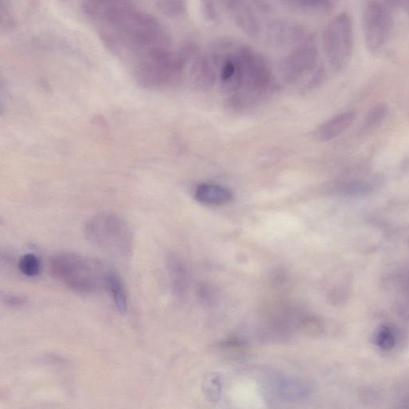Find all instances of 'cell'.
Wrapping results in <instances>:
<instances>
[{
	"label": "cell",
	"mask_w": 409,
	"mask_h": 409,
	"mask_svg": "<svg viewBox=\"0 0 409 409\" xmlns=\"http://www.w3.org/2000/svg\"><path fill=\"white\" fill-rule=\"evenodd\" d=\"M49 266L55 279L81 294L107 288L110 270L89 257L73 252H59L50 259Z\"/></svg>",
	"instance_id": "6da1fadb"
},
{
	"label": "cell",
	"mask_w": 409,
	"mask_h": 409,
	"mask_svg": "<svg viewBox=\"0 0 409 409\" xmlns=\"http://www.w3.org/2000/svg\"><path fill=\"white\" fill-rule=\"evenodd\" d=\"M86 235L97 248L115 259L126 260L132 254V232L118 215L95 216L86 226Z\"/></svg>",
	"instance_id": "7a4b0ae2"
},
{
	"label": "cell",
	"mask_w": 409,
	"mask_h": 409,
	"mask_svg": "<svg viewBox=\"0 0 409 409\" xmlns=\"http://www.w3.org/2000/svg\"><path fill=\"white\" fill-rule=\"evenodd\" d=\"M322 39L328 63L335 72H341L350 62L355 46L350 14L342 12L333 18L327 24Z\"/></svg>",
	"instance_id": "3957f363"
},
{
	"label": "cell",
	"mask_w": 409,
	"mask_h": 409,
	"mask_svg": "<svg viewBox=\"0 0 409 409\" xmlns=\"http://www.w3.org/2000/svg\"><path fill=\"white\" fill-rule=\"evenodd\" d=\"M392 10L380 0H368L363 8V28L366 43L372 52L381 50L390 41L393 30Z\"/></svg>",
	"instance_id": "277c9868"
},
{
	"label": "cell",
	"mask_w": 409,
	"mask_h": 409,
	"mask_svg": "<svg viewBox=\"0 0 409 409\" xmlns=\"http://www.w3.org/2000/svg\"><path fill=\"white\" fill-rule=\"evenodd\" d=\"M319 52L314 35L292 48L281 60L280 68L288 82L295 83L317 69Z\"/></svg>",
	"instance_id": "5b68a950"
},
{
	"label": "cell",
	"mask_w": 409,
	"mask_h": 409,
	"mask_svg": "<svg viewBox=\"0 0 409 409\" xmlns=\"http://www.w3.org/2000/svg\"><path fill=\"white\" fill-rule=\"evenodd\" d=\"M311 34L299 23L286 19H275L267 25L266 39L274 48H294Z\"/></svg>",
	"instance_id": "8992f818"
},
{
	"label": "cell",
	"mask_w": 409,
	"mask_h": 409,
	"mask_svg": "<svg viewBox=\"0 0 409 409\" xmlns=\"http://www.w3.org/2000/svg\"><path fill=\"white\" fill-rule=\"evenodd\" d=\"M217 66L210 54H197L190 62V77L200 88H209L216 79Z\"/></svg>",
	"instance_id": "52a82bcc"
},
{
	"label": "cell",
	"mask_w": 409,
	"mask_h": 409,
	"mask_svg": "<svg viewBox=\"0 0 409 409\" xmlns=\"http://www.w3.org/2000/svg\"><path fill=\"white\" fill-rule=\"evenodd\" d=\"M356 114L352 111L337 114L322 123L314 131V138L318 142H328L338 137L355 122Z\"/></svg>",
	"instance_id": "ba28073f"
},
{
	"label": "cell",
	"mask_w": 409,
	"mask_h": 409,
	"mask_svg": "<svg viewBox=\"0 0 409 409\" xmlns=\"http://www.w3.org/2000/svg\"><path fill=\"white\" fill-rule=\"evenodd\" d=\"M194 198L199 203L211 206L228 204L233 200L231 190L225 186L216 184H201L197 186Z\"/></svg>",
	"instance_id": "9c48e42d"
},
{
	"label": "cell",
	"mask_w": 409,
	"mask_h": 409,
	"mask_svg": "<svg viewBox=\"0 0 409 409\" xmlns=\"http://www.w3.org/2000/svg\"><path fill=\"white\" fill-rule=\"evenodd\" d=\"M129 4L130 0H80V8L86 16L100 22L116 10Z\"/></svg>",
	"instance_id": "30bf717a"
},
{
	"label": "cell",
	"mask_w": 409,
	"mask_h": 409,
	"mask_svg": "<svg viewBox=\"0 0 409 409\" xmlns=\"http://www.w3.org/2000/svg\"><path fill=\"white\" fill-rule=\"evenodd\" d=\"M288 6L301 12L326 13L337 6L338 0H284Z\"/></svg>",
	"instance_id": "8fae6325"
},
{
	"label": "cell",
	"mask_w": 409,
	"mask_h": 409,
	"mask_svg": "<svg viewBox=\"0 0 409 409\" xmlns=\"http://www.w3.org/2000/svg\"><path fill=\"white\" fill-rule=\"evenodd\" d=\"M107 289L110 291L111 297L117 310L124 314L128 310V297L123 281L115 272L110 270L108 277Z\"/></svg>",
	"instance_id": "7c38bea8"
},
{
	"label": "cell",
	"mask_w": 409,
	"mask_h": 409,
	"mask_svg": "<svg viewBox=\"0 0 409 409\" xmlns=\"http://www.w3.org/2000/svg\"><path fill=\"white\" fill-rule=\"evenodd\" d=\"M372 342L379 350L390 352L396 347L397 343V332L390 324L379 326L372 335Z\"/></svg>",
	"instance_id": "4fadbf2b"
},
{
	"label": "cell",
	"mask_w": 409,
	"mask_h": 409,
	"mask_svg": "<svg viewBox=\"0 0 409 409\" xmlns=\"http://www.w3.org/2000/svg\"><path fill=\"white\" fill-rule=\"evenodd\" d=\"M155 5L161 14L171 19H180L188 13V0H157Z\"/></svg>",
	"instance_id": "5bb4252c"
},
{
	"label": "cell",
	"mask_w": 409,
	"mask_h": 409,
	"mask_svg": "<svg viewBox=\"0 0 409 409\" xmlns=\"http://www.w3.org/2000/svg\"><path fill=\"white\" fill-rule=\"evenodd\" d=\"M166 263L175 292L177 294H183L186 289V275L183 264L177 257L172 256L168 257Z\"/></svg>",
	"instance_id": "9a60e30c"
},
{
	"label": "cell",
	"mask_w": 409,
	"mask_h": 409,
	"mask_svg": "<svg viewBox=\"0 0 409 409\" xmlns=\"http://www.w3.org/2000/svg\"><path fill=\"white\" fill-rule=\"evenodd\" d=\"M18 266L24 276L33 277L39 275L41 270V262L37 255L27 254L20 259Z\"/></svg>",
	"instance_id": "2e32d148"
},
{
	"label": "cell",
	"mask_w": 409,
	"mask_h": 409,
	"mask_svg": "<svg viewBox=\"0 0 409 409\" xmlns=\"http://www.w3.org/2000/svg\"><path fill=\"white\" fill-rule=\"evenodd\" d=\"M280 391L282 397L291 400L304 397L307 388L302 382L289 380L281 383Z\"/></svg>",
	"instance_id": "e0dca14e"
},
{
	"label": "cell",
	"mask_w": 409,
	"mask_h": 409,
	"mask_svg": "<svg viewBox=\"0 0 409 409\" xmlns=\"http://www.w3.org/2000/svg\"><path fill=\"white\" fill-rule=\"evenodd\" d=\"M201 12L206 21L215 23L219 18V10L215 0H199Z\"/></svg>",
	"instance_id": "ac0fdd59"
},
{
	"label": "cell",
	"mask_w": 409,
	"mask_h": 409,
	"mask_svg": "<svg viewBox=\"0 0 409 409\" xmlns=\"http://www.w3.org/2000/svg\"><path fill=\"white\" fill-rule=\"evenodd\" d=\"M388 109L386 105L376 106L367 116L366 121L367 128H375L378 124H380L386 117Z\"/></svg>",
	"instance_id": "d6986e66"
},
{
	"label": "cell",
	"mask_w": 409,
	"mask_h": 409,
	"mask_svg": "<svg viewBox=\"0 0 409 409\" xmlns=\"http://www.w3.org/2000/svg\"><path fill=\"white\" fill-rule=\"evenodd\" d=\"M300 330L309 336H317L322 330V323L316 317H306L299 324Z\"/></svg>",
	"instance_id": "ffe728a7"
},
{
	"label": "cell",
	"mask_w": 409,
	"mask_h": 409,
	"mask_svg": "<svg viewBox=\"0 0 409 409\" xmlns=\"http://www.w3.org/2000/svg\"><path fill=\"white\" fill-rule=\"evenodd\" d=\"M2 301L5 306L20 308L27 305L28 299L22 295L6 294L2 295Z\"/></svg>",
	"instance_id": "44dd1931"
},
{
	"label": "cell",
	"mask_w": 409,
	"mask_h": 409,
	"mask_svg": "<svg viewBox=\"0 0 409 409\" xmlns=\"http://www.w3.org/2000/svg\"><path fill=\"white\" fill-rule=\"evenodd\" d=\"M64 1H66V0H64Z\"/></svg>",
	"instance_id": "7402d4cb"
}]
</instances>
